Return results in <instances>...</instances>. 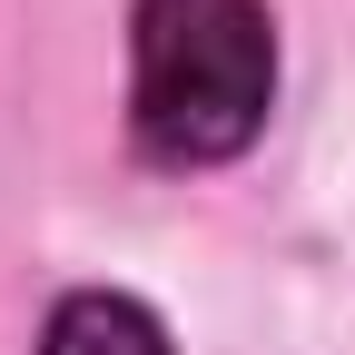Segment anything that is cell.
Returning <instances> with one entry per match:
<instances>
[{
  "mask_svg": "<svg viewBox=\"0 0 355 355\" xmlns=\"http://www.w3.org/2000/svg\"><path fill=\"white\" fill-rule=\"evenodd\" d=\"M277 109L266 0H139L128 20V128L158 168L237 158Z\"/></svg>",
  "mask_w": 355,
  "mask_h": 355,
  "instance_id": "cell-1",
  "label": "cell"
},
{
  "mask_svg": "<svg viewBox=\"0 0 355 355\" xmlns=\"http://www.w3.org/2000/svg\"><path fill=\"white\" fill-rule=\"evenodd\" d=\"M40 355H168V326L139 296H119V286H79V296L50 306Z\"/></svg>",
  "mask_w": 355,
  "mask_h": 355,
  "instance_id": "cell-2",
  "label": "cell"
}]
</instances>
